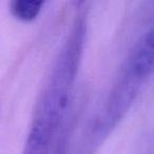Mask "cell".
Segmentation results:
<instances>
[{"instance_id":"7a4b0ae2","label":"cell","mask_w":154,"mask_h":154,"mask_svg":"<svg viewBox=\"0 0 154 154\" xmlns=\"http://www.w3.org/2000/svg\"><path fill=\"white\" fill-rule=\"evenodd\" d=\"M125 70L140 82L154 73V23L137 43Z\"/></svg>"},{"instance_id":"3957f363","label":"cell","mask_w":154,"mask_h":154,"mask_svg":"<svg viewBox=\"0 0 154 154\" xmlns=\"http://www.w3.org/2000/svg\"><path fill=\"white\" fill-rule=\"evenodd\" d=\"M42 5L41 0H15L11 3V13L21 21H32L39 15Z\"/></svg>"},{"instance_id":"6da1fadb","label":"cell","mask_w":154,"mask_h":154,"mask_svg":"<svg viewBox=\"0 0 154 154\" xmlns=\"http://www.w3.org/2000/svg\"><path fill=\"white\" fill-rule=\"evenodd\" d=\"M85 34L82 16L75 21L39 96L22 154H50L76 79Z\"/></svg>"}]
</instances>
